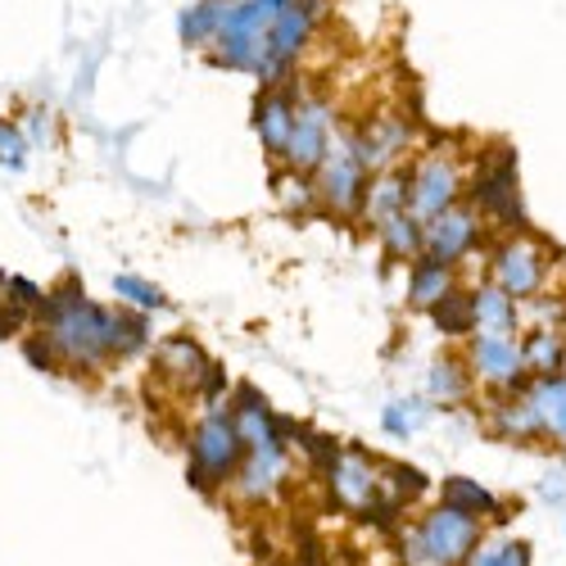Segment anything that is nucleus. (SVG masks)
I'll return each mask as SVG.
<instances>
[{
  "label": "nucleus",
  "instance_id": "ddd939ff",
  "mask_svg": "<svg viewBox=\"0 0 566 566\" xmlns=\"http://www.w3.org/2000/svg\"><path fill=\"white\" fill-rule=\"evenodd\" d=\"M471 196L485 213H494L503 227H526V209H522V191H516V172H512V155H503L499 164L481 168L476 186H471Z\"/></svg>",
  "mask_w": 566,
  "mask_h": 566
},
{
  "label": "nucleus",
  "instance_id": "aec40b11",
  "mask_svg": "<svg viewBox=\"0 0 566 566\" xmlns=\"http://www.w3.org/2000/svg\"><path fill=\"white\" fill-rule=\"evenodd\" d=\"M471 313H476V332H490V336H512L522 326V313H516V300L507 291H499L494 281L481 286L471 295Z\"/></svg>",
  "mask_w": 566,
  "mask_h": 566
},
{
  "label": "nucleus",
  "instance_id": "a211bd4d",
  "mask_svg": "<svg viewBox=\"0 0 566 566\" xmlns=\"http://www.w3.org/2000/svg\"><path fill=\"white\" fill-rule=\"evenodd\" d=\"M408 136H412L408 118H399V114H381L367 132H354V140H358V159L367 164V172H371V168H386V164L408 146Z\"/></svg>",
  "mask_w": 566,
  "mask_h": 566
},
{
  "label": "nucleus",
  "instance_id": "bb28decb",
  "mask_svg": "<svg viewBox=\"0 0 566 566\" xmlns=\"http://www.w3.org/2000/svg\"><path fill=\"white\" fill-rule=\"evenodd\" d=\"M376 231H381V245H386L390 259H417L421 254V222L408 209L395 213V218H386Z\"/></svg>",
  "mask_w": 566,
  "mask_h": 566
},
{
  "label": "nucleus",
  "instance_id": "39448f33",
  "mask_svg": "<svg viewBox=\"0 0 566 566\" xmlns=\"http://www.w3.org/2000/svg\"><path fill=\"white\" fill-rule=\"evenodd\" d=\"M322 10H326V0H286V10L276 14V23H272V32H268V64H263V73H259L263 86L291 82L295 60L308 51V41L317 36Z\"/></svg>",
  "mask_w": 566,
  "mask_h": 566
},
{
  "label": "nucleus",
  "instance_id": "4468645a",
  "mask_svg": "<svg viewBox=\"0 0 566 566\" xmlns=\"http://www.w3.org/2000/svg\"><path fill=\"white\" fill-rule=\"evenodd\" d=\"M522 408L531 417V436H548L566 444V376H539L522 390Z\"/></svg>",
  "mask_w": 566,
  "mask_h": 566
},
{
  "label": "nucleus",
  "instance_id": "f257e3e1",
  "mask_svg": "<svg viewBox=\"0 0 566 566\" xmlns=\"http://www.w3.org/2000/svg\"><path fill=\"white\" fill-rule=\"evenodd\" d=\"M36 322L45 340L55 345L60 363H73V367H105L109 358H132L150 340L146 313H109L101 304H91L77 281H69L51 300H41Z\"/></svg>",
  "mask_w": 566,
  "mask_h": 566
},
{
  "label": "nucleus",
  "instance_id": "0eeeda50",
  "mask_svg": "<svg viewBox=\"0 0 566 566\" xmlns=\"http://www.w3.org/2000/svg\"><path fill=\"white\" fill-rule=\"evenodd\" d=\"M544 272H548V254H544V245L535 241V235H512V241H503V245L494 250V259H490L494 286L507 291L512 300L539 295Z\"/></svg>",
  "mask_w": 566,
  "mask_h": 566
},
{
  "label": "nucleus",
  "instance_id": "423d86ee",
  "mask_svg": "<svg viewBox=\"0 0 566 566\" xmlns=\"http://www.w3.org/2000/svg\"><path fill=\"white\" fill-rule=\"evenodd\" d=\"M317 172V181H313V191H317V200H326L332 209H340V213H354L358 205H363V191H367V164L358 159V140H354V132H336L332 136V146H326V155H322V164L313 168Z\"/></svg>",
  "mask_w": 566,
  "mask_h": 566
},
{
  "label": "nucleus",
  "instance_id": "2eb2a0df",
  "mask_svg": "<svg viewBox=\"0 0 566 566\" xmlns=\"http://www.w3.org/2000/svg\"><path fill=\"white\" fill-rule=\"evenodd\" d=\"M326 471H332V494H336L345 507H354V512H363L376 494H381V476H376L371 462H367V453H358V449L336 453Z\"/></svg>",
  "mask_w": 566,
  "mask_h": 566
},
{
  "label": "nucleus",
  "instance_id": "473e14b6",
  "mask_svg": "<svg viewBox=\"0 0 566 566\" xmlns=\"http://www.w3.org/2000/svg\"><path fill=\"white\" fill-rule=\"evenodd\" d=\"M222 390H227V371L209 358V363H205V371L196 376V395H200L205 403H213V399H222Z\"/></svg>",
  "mask_w": 566,
  "mask_h": 566
},
{
  "label": "nucleus",
  "instance_id": "393cba45",
  "mask_svg": "<svg viewBox=\"0 0 566 566\" xmlns=\"http://www.w3.org/2000/svg\"><path fill=\"white\" fill-rule=\"evenodd\" d=\"M427 313H431V322H436V332H444V336H471V332H476L471 295H462V291H449V295L436 300Z\"/></svg>",
  "mask_w": 566,
  "mask_h": 566
},
{
  "label": "nucleus",
  "instance_id": "58836bf2",
  "mask_svg": "<svg viewBox=\"0 0 566 566\" xmlns=\"http://www.w3.org/2000/svg\"><path fill=\"white\" fill-rule=\"evenodd\" d=\"M471 566H499V553H481V557H471Z\"/></svg>",
  "mask_w": 566,
  "mask_h": 566
},
{
  "label": "nucleus",
  "instance_id": "7c9ffc66",
  "mask_svg": "<svg viewBox=\"0 0 566 566\" xmlns=\"http://www.w3.org/2000/svg\"><path fill=\"white\" fill-rule=\"evenodd\" d=\"M19 127H23V136H28V146H32V150H51V140H55V123H51V109L32 105V109L19 118Z\"/></svg>",
  "mask_w": 566,
  "mask_h": 566
},
{
  "label": "nucleus",
  "instance_id": "f03ea898",
  "mask_svg": "<svg viewBox=\"0 0 566 566\" xmlns=\"http://www.w3.org/2000/svg\"><path fill=\"white\" fill-rule=\"evenodd\" d=\"M281 10H286V0H231L227 19L209 45V60L218 69H235V73L259 77L268 64V32H272Z\"/></svg>",
  "mask_w": 566,
  "mask_h": 566
},
{
  "label": "nucleus",
  "instance_id": "dca6fc26",
  "mask_svg": "<svg viewBox=\"0 0 566 566\" xmlns=\"http://www.w3.org/2000/svg\"><path fill=\"white\" fill-rule=\"evenodd\" d=\"M235 436L245 449H286V431H281V417H272V408L263 403V395L254 386L241 390V403L231 412Z\"/></svg>",
  "mask_w": 566,
  "mask_h": 566
},
{
  "label": "nucleus",
  "instance_id": "a878e982",
  "mask_svg": "<svg viewBox=\"0 0 566 566\" xmlns=\"http://www.w3.org/2000/svg\"><path fill=\"white\" fill-rule=\"evenodd\" d=\"M440 503L444 507H453V512H467V516H490L499 503H494V494L485 490V485H476V481H467V476H449L444 481V490H440Z\"/></svg>",
  "mask_w": 566,
  "mask_h": 566
},
{
  "label": "nucleus",
  "instance_id": "f3484780",
  "mask_svg": "<svg viewBox=\"0 0 566 566\" xmlns=\"http://www.w3.org/2000/svg\"><path fill=\"white\" fill-rule=\"evenodd\" d=\"M281 476H286V449H245L241 458V471H235V494H241L245 503L250 499H268Z\"/></svg>",
  "mask_w": 566,
  "mask_h": 566
},
{
  "label": "nucleus",
  "instance_id": "1a4fd4ad",
  "mask_svg": "<svg viewBox=\"0 0 566 566\" xmlns=\"http://www.w3.org/2000/svg\"><path fill=\"white\" fill-rule=\"evenodd\" d=\"M336 136V123H332V105L317 101V96H300L295 105V127H291V140H286V159L295 172H313L326 155V146H332Z\"/></svg>",
  "mask_w": 566,
  "mask_h": 566
},
{
  "label": "nucleus",
  "instance_id": "c85d7f7f",
  "mask_svg": "<svg viewBox=\"0 0 566 566\" xmlns=\"http://www.w3.org/2000/svg\"><path fill=\"white\" fill-rule=\"evenodd\" d=\"M28 155H32V146H28L23 127H19V123H0V168L19 172V168L28 164Z\"/></svg>",
  "mask_w": 566,
  "mask_h": 566
},
{
  "label": "nucleus",
  "instance_id": "6e6552de",
  "mask_svg": "<svg viewBox=\"0 0 566 566\" xmlns=\"http://www.w3.org/2000/svg\"><path fill=\"white\" fill-rule=\"evenodd\" d=\"M471 376H481V381L490 390H512V395H522L526 390V358H522V345H516L512 336H490V332H476L471 336Z\"/></svg>",
  "mask_w": 566,
  "mask_h": 566
},
{
  "label": "nucleus",
  "instance_id": "4be33fe9",
  "mask_svg": "<svg viewBox=\"0 0 566 566\" xmlns=\"http://www.w3.org/2000/svg\"><path fill=\"white\" fill-rule=\"evenodd\" d=\"M453 291V268L449 263H436V259H417L412 263V276H408V300L417 308H431L436 300H444Z\"/></svg>",
  "mask_w": 566,
  "mask_h": 566
},
{
  "label": "nucleus",
  "instance_id": "6ab92c4d",
  "mask_svg": "<svg viewBox=\"0 0 566 566\" xmlns=\"http://www.w3.org/2000/svg\"><path fill=\"white\" fill-rule=\"evenodd\" d=\"M408 181H412V172H381V177H367V191H363L358 213H363L371 227H381L386 218L403 213V209H408Z\"/></svg>",
  "mask_w": 566,
  "mask_h": 566
},
{
  "label": "nucleus",
  "instance_id": "f8f14e48",
  "mask_svg": "<svg viewBox=\"0 0 566 566\" xmlns=\"http://www.w3.org/2000/svg\"><path fill=\"white\" fill-rule=\"evenodd\" d=\"M295 105H300V91L291 82L263 86V96L254 105V132H259L263 150L272 159L286 155V140H291V127H295Z\"/></svg>",
  "mask_w": 566,
  "mask_h": 566
},
{
  "label": "nucleus",
  "instance_id": "9d476101",
  "mask_svg": "<svg viewBox=\"0 0 566 566\" xmlns=\"http://www.w3.org/2000/svg\"><path fill=\"white\" fill-rule=\"evenodd\" d=\"M476 241H481V218L471 213V209H444V213H436L431 222H421V254L427 259H436V263H458V259H467L471 250H476Z\"/></svg>",
  "mask_w": 566,
  "mask_h": 566
},
{
  "label": "nucleus",
  "instance_id": "20e7f679",
  "mask_svg": "<svg viewBox=\"0 0 566 566\" xmlns=\"http://www.w3.org/2000/svg\"><path fill=\"white\" fill-rule=\"evenodd\" d=\"M245 444L235 436L231 412H209L196 436H191V485L196 490H218L241 471Z\"/></svg>",
  "mask_w": 566,
  "mask_h": 566
},
{
  "label": "nucleus",
  "instance_id": "72a5a7b5",
  "mask_svg": "<svg viewBox=\"0 0 566 566\" xmlns=\"http://www.w3.org/2000/svg\"><path fill=\"white\" fill-rule=\"evenodd\" d=\"M6 286H10V291H6V300H10V304H19V308H28V313H32V308H41V300H45V295H41V286H32L28 276H10Z\"/></svg>",
  "mask_w": 566,
  "mask_h": 566
},
{
  "label": "nucleus",
  "instance_id": "9b49d317",
  "mask_svg": "<svg viewBox=\"0 0 566 566\" xmlns=\"http://www.w3.org/2000/svg\"><path fill=\"white\" fill-rule=\"evenodd\" d=\"M458 191H462L458 168L449 159H436L431 155L427 164L412 172V181H408V213L417 222H431L436 213H444V209L458 205Z\"/></svg>",
  "mask_w": 566,
  "mask_h": 566
},
{
  "label": "nucleus",
  "instance_id": "5701e85b",
  "mask_svg": "<svg viewBox=\"0 0 566 566\" xmlns=\"http://www.w3.org/2000/svg\"><path fill=\"white\" fill-rule=\"evenodd\" d=\"M227 6L231 0H196L191 10H181V19H177L181 41L186 45H213V36H218V28L227 19Z\"/></svg>",
  "mask_w": 566,
  "mask_h": 566
},
{
  "label": "nucleus",
  "instance_id": "2f4dec72",
  "mask_svg": "<svg viewBox=\"0 0 566 566\" xmlns=\"http://www.w3.org/2000/svg\"><path fill=\"white\" fill-rule=\"evenodd\" d=\"M276 181H281V205H286L291 213H304V209L313 205V196H317L313 181H308V172H295V168H291L286 177H276Z\"/></svg>",
  "mask_w": 566,
  "mask_h": 566
},
{
  "label": "nucleus",
  "instance_id": "e433bc0d",
  "mask_svg": "<svg viewBox=\"0 0 566 566\" xmlns=\"http://www.w3.org/2000/svg\"><path fill=\"white\" fill-rule=\"evenodd\" d=\"M417 412H421V403H408V408L390 403L381 421H386V431H390V436H408V427H412V417H417Z\"/></svg>",
  "mask_w": 566,
  "mask_h": 566
},
{
  "label": "nucleus",
  "instance_id": "f704fd0d",
  "mask_svg": "<svg viewBox=\"0 0 566 566\" xmlns=\"http://www.w3.org/2000/svg\"><path fill=\"white\" fill-rule=\"evenodd\" d=\"M390 485H395V499L403 503V499H417L421 490H427V476H421L417 467H395V476H390Z\"/></svg>",
  "mask_w": 566,
  "mask_h": 566
},
{
  "label": "nucleus",
  "instance_id": "412c9836",
  "mask_svg": "<svg viewBox=\"0 0 566 566\" xmlns=\"http://www.w3.org/2000/svg\"><path fill=\"white\" fill-rule=\"evenodd\" d=\"M522 358H526V371L557 376L562 363H566V336L557 332V326H535V332L522 340Z\"/></svg>",
  "mask_w": 566,
  "mask_h": 566
},
{
  "label": "nucleus",
  "instance_id": "7ed1b4c3",
  "mask_svg": "<svg viewBox=\"0 0 566 566\" xmlns=\"http://www.w3.org/2000/svg\"><path fill=\"white\" fill-rule=\"evenodd\" d=\"M481 544V516L453 507H431L403 535V566H462Z\"/></svg>",
  "mask_w": 566,
  "mask_h": 566
},
{
  "label": "nucleus",
  "instance_id": "cd10ccee",
  "mask_svg": "<svg viewBox=\"0 0 566 566\" xmlns=\"http://www.w3.org/2000/svg\"><path fill=\"white\" fill-rule=\"evenodd\" d=\"M431 395L444 399V403L467 395V367L458 358H436V367H431Z\"/></svg>",
  "mask_w": 566,
  "mask_h": 566
},
{
  "label": "nucleus",
  "instance_id": "b1692460",
  "mask_svg": "<svg viewBox=\"0 0 566 566\" xmlns=\"http://www.w3.org/2000/svg\"><path fill=\"white\" fill-rule=\"evenodd\" d=\"M205 363H209V354H205L191 336H172V340L159 345V367H164L168 376H181L186 386H196V376L205 371Z\"/></svg>",
  "mask_w": 566,
  "mask_h": 566
},
{
  "label": "nucleus",
  "instance_id": "c9c22d12",
  "mask_svg": "<svg viewBox=\"0 0 566 566\" xmlns=\"http://www.w3.org/2000/svg\"><path fill=\"white\" fill-rule=\"evenodd\" d=\"M23 354H28V363H32V367H41V371H55V367H60V354H55V345H51V340H45V332H41L36 340H28V345H23Z\"/></svg>",
  "mask_w": 566,
  "mask_h": 566
},
{
  "label": "nucleus",
  "instance_id": "c756f323",
  "mask_svg": "<svg viewBox=\"0 0 566 566\" xmlns=\"http://www.w3.org/2000/svg\"><path fill=\"white\" fill-rule=\"evenodd\" d=\"M114 291H118V300H123V304H136L140 313L164 308V295L150 286V281H140V276H118V281H114Z\"/></svg>",
  "mask_w": 566,
  "mask_h": 566
},
{
  "label": "nucleus",
  "instance_id": "4c0bfd02",
  "mask_svg": "<svg viewBox=\"0 0 566 566\" xmlns=\"http://www.w3.org/2000/svg\"><path fill=\"white\" fill-rule=\"evenodd\" d=\"M499 566H531V544H522V539L503 544L499 548Z\"/></svg>",
  "mask_w": 566,
  "mask_h": 566
}]
</instances>
